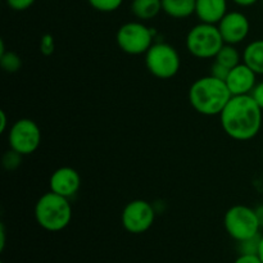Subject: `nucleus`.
<instances>
[{
    "label": "nucleus",
    "instance_id": "f257e3e1",
    "mask_svg": "<svg viewBox=\"0 0 263 263\" xmlns=\"http://www.w3.org/2000/svg\"><path fill=\"white\" fill-rule=\"evenodd\" d=\"M263 109L252 95L231 97L220 115L221 127L229 138L248 141L256 138L262 127Z\"/></svg>",
    "mask_w": 263,
    "mask_h": 263
},
{
    "label": "nucleus",
    "instance_id": "f03ea898",
    "mask_svg": "<svg viewBox=\"0 0 263 263\" xmlns=\"http://www.w3.org/2000/svg\"><path fill=\"white\" fill-rule=\"evenodd\" d=\"M231 97L226 82L211 74L195 80L189 89V102L193 109L208 117L220 116Z\"/></svg>",
    "mask_w": 263,
    "mask_h": 263
},
{
    "label": "nucleus",
    "instance_id": "7ed1b4c3",
    "mask_svg": "<svg viewBox=\"0 0 263 263\" xmlns=\"http://www.w3.org/2000/svg\"><path fill=\"white\" fill-rule=\"evenodd\" d=\"M35 220L41 229L50 233L64 230L71 223L72 205L68 198L50 192L45 193L35 204Z\"/></svg>",
    "mask_w": 263,
    "mask_h": 263
},
{
    "label": "nucleus",
    "instance_id": "20e7f679",
    "mask_svg": "<svg viewBox=\"0 0 263 263\" xmlns=\"http://www.w3.org/2000/svg\"><path fill=\"white\" fill-rule=\"evenodd\" d=\"M185 44L193 57L198 59H211L217 55L225 43L217 25L200 22L190 28Z\"/></svg>",
    "mask_w": 263,
    "mask_h": 263
},
{
    "label": "nucleus",
    "instance_id": "39448f33",
    "mask_svg": "<svg viewBox=\"0 0 263 263\" xmlns=\"http://www.w3.org/2000/svg\"><path fill=\"white\" fill-rule=\"evenodd\" d=\"M145 66L154 77L168 80L179 73L181 59L179 51L171 44L158 41L145 53Z\"/></svg>",
    "mask_w": 263,
    "mask_h": 263
},
{
    "label": "nucleus",
    "instance_id": "423d86ee",
    "mask_svg": "<svg viewBox=\"0 0 263 263\" xmlns=\"http://www.w3.org/2000/svg\"><path fill=\"white\" fill-rule=\"evenodd\" d=\"M154 35L156 32L144 22L131 21L118 28L116 41L123 53L128 55H141L154 44Z\"/></svg>",
    "mask_w": 263,
    "mask_h": 263
},
{
    "label": "nucleus",
    "instance_id": "0eeeda50",
    "mask_svg": "<svg viewBox=\"0 0 263 263\" xmlns=\"http://www.w3.org/2000/svg\"><path fill=\"white\" fill-rule=\"evenodd\" d=\"M223 226L226 233L238 241L246 240L259 234L261 225L257 218L254 208L244 204H236L229 208L223 217Z\"/></svg>",
    "mask_w": 263,
    "mask_h": 263
},
{
    "label": "nucleus",
    "instance_id": "6e6552de",
    "mask_svg": "<svg viewBox=\"0 0 263 263\" xmlns=\"http://www.w3.org/2000/svg\"><path fill=\"white\" fill-rule=\"evenodd\" d=\"M8 143L10 149L22 156L35 153L41 144V130L35 121L21 118L10 126L8 131Z\"/></svg>",
    "mask_w": 263,
    "mask_h": 263
},
{
    "label": "nucleus",
    "instance_id": "1a4fd4ad",
    "mask_svg": "<svg viewBox=\"0 0 263 263\" xmlns=\"http://www.w3.org/2000/svg\"><path fill=\"white\" fill-rule=\"evenodd\" d=\"M156 220V208L144 199L128 202L122 210L121 222L123 229L130 234H144L153 226Z\"/></svg>",
    "mask_w": 263,
    "mask_h": 263
},
{
    "label": "nucleus",
    "instance_id": "9d476101",
    "mask_svg": "<svg viewBox=\"0 0 263 263\" xmlns=\"http://www.w3.org/2000/svg\"><path fill=\"white\" fill-rule=\"evenodd\" d=\"M221 36L225 44L238 45L248 37L251 32V22L244 13L233 10L223 15L222 20L217 23Z\"/></svg>",
    "mask_w": 263,
    "mask_h": 263
},
{
    "label": "nucleus",
    "instance_id": "9b49d317",
    "mask_svg": "<svg viewBox=\"0 0 263 263\" xmlns=\"http://www.w3.org/2000/svg\"><path fill=\"white\" fill-rule=\"evenodd\" d=\"M80 186H81L80 174L68 166L57 168L49 179V187L51 192L68 199L79 193Z\"/></svg>",
    "mask_w": 263,
    "mask_h": 263
},
{
    "label": "nucleus",
    "instance_id": "f8f14e48",
    "mask_svg": "<svg viewBox=\"0 0 263 263\" xmlns=\"http://www.w3.org/2000/svg\"><path fill=\"white\" fill-rule=\"evenodd\" d=\"M257 76L258 74L249 68L246 63L240 64L230 69L225 82L230 90L231 95H251L254 86L257 85Z\"/></svg>",
    "mask_w": 263,
    "mask_h": 263
},
{
    "label": "nucleus",
    "instance_id": "ddd939ff",
    "mask_svg": "<svg viewBox=\"0 0 263 263\" xmlns=\"http://www.w3.org/2000/svg\"><path fill=\"white\" fill-rule=\"evenodd\" d=\"M228 0H197L195 14L203 23L217 25L228 13Z\"/></svg>",
    "mask_w": 263,
    "mask_h": 263
},
{
    "label": "nucleus",
    "instance_id": "4468645a",
    "mask_svg": "<svg viewBox=\"0 0 263 263\" xmlns=\"http://www.w3.org/2000/svg\"><path fill=\"white\" fill-rule=\"evenodd\" d=\"M241 55H243V63L253 69L258 76H263V39L251 41L244 48Z\"/></svg>",
    "mask_w": 263,
    "mask_h": 263
},
{
    "label": "nucleus",
    "instance_id": "2eb2a0df",
    "mask_svg": "<svg viewBox=\"0 0 263 263\" xmlns=\"http://www.w3.org/2000/svg\"><path fill=\"white\" fill-rule=\"evenodd\" d=\"M197 0H162V12L168 17L184 20L195 14Z\"/></svg>",
    "mask_w": 263,
    "mask_h": 263
},
{
    "label": "nucleus",
    "instance_id": "dca6fc26",
    "mask_svg": "<svg viewBox=\"0 0 263 263\" xmlns=\"http://www.w3.org/2000/svg\"><path fill=\"white\" fill-rule=\"evenodd\" d=\"M131 13L141 22L156 18L162 12V0H133Z\"/></svg>",
    "mask_w": 263,
    "mask_h": 263
},
{
    "label": "nucleus",
    "instance_id": "f3484780",
    "mask_svg": "<svg viewBox=\"0 0 263 263\" xmlns=\"http://www.w3.org/2000/svg\"><path fill=\"white\" fill-rule=\"evenodd\" d=\"M215 61L221 63L222 66L228 67L229 69H231L243 62V55L239 53V50L236 49L235 45L223 44L222 48H221L220 51L217 53V55L215 57Z\"/></svg>",
    "mask_w": 263,
    "mask_h": 263
},
{
    "label": "nucleus",
    "instance_id": "a211bd4d",
    "mask_svg": "<svg viewBox=\"0 0 263 263\" xmlns=\"http://www.w3.org/2000/svg\"><path fill=\"white\" fill-rule=\"evenodd\" d=\"M0 66L7 73H15L22 67V59L14 51L7 50L0 54Z\"/></svg>",
    "mask_w": 263,
    "mask_h": 263
},
{
    "label": "nucleus",
    "instance_id": "6ab92c4d",
    "mask_svg": "<svg viewBox=\"0 0 263 263\" xmlns=\"http://www.w3.org/2000/svg\"><path fill=\"white\" fill-rule=\"evenodd\" d=\"M92 9L102 13H112L120 9L123 0H87Z\"/></svg>",
    "mask_w": 263,
    "mask_h": 263
},
{
    "label": "nucleus",
    "instance_id": "aec40b11",
    "mask_svg": "<svg viewBox=\"0 0 263 263\" xmlns=\"http://www.w3.org/2000/svg\"><path fill=\"white\" fill-rule=\"evenodd\" d=\"M261 236V234H258V235L252 236V238L246 239V240L238 241L239 254H258Z\"/></svg>",
    "mask_w": 263,
    "mask_h": 263
},
{
    "label": "nucleus",
    "instance_id": "412c9836",
    "mask_svg": "<svg viewBox=\"0 0 263 263\" xmlns=\"http://www.w3.org/2000/svg\"><path fill=\"white\" fill-rule=\"evenodd\" d=\"M22 154L17 153L13 149H9V151L5 152L2 157V164L7 171H14L22 163Z\"/></svg>",
    "mask_w": 263,
    "mask_h": 263
},
{
    "label": "nucleus",
    "instance_id": "4be33fe9",
    "mask_svg": "<svg viewBox=\"0 0 263 263\" xmlns=\"http://www.w3.org/2000/svg\"><path fill=\"white\" fill-rule=\"evenodd\" d=\"M55 50V43H54V37L50 33H45L40 40V51L43 55L49 57L54 53Z\"/></svg>",
    "mask_w": 263,
    "mask_h": 263
},
{
    "label": "nucleus",
    "instance_id": "5701e85b",
    "mask_svg": "<svg viewBox=\"0 0 263 263\" xmlns=\"http://www.w3.org/2000/svg\"><path fill=\"white\" fill-rule=\"evenodd\" d=\"M7 5L15 12H23L35 4L36 0H5Z\"/></svg>",
    "mask_w": 263,
    "mask_h": 263
},
{
    "label": "nucleus",
    "instance_id": "b1692460",
    "mask_svg": "<svg viewBox=\"0 0 263 263\" xmlns=\"http://www.w3.org/2000/svg\"><path fill=\"white\" fill-rule=\"evenodd\" d=\"M229 72H230V69L228 68V67L222 66L221 63H218V62H213V64L211 66V76L216 77V79H220V80H223L225 81L226 77H228Z\"/></svg>",
    "mask_w": 263,
    "mask_h": 263
},
{
    "label": "nucleus",
    "instance_id": "393cba45",
    "mask_svg": "<svg viewBox=\"0 0 263 263\" xmlns=\"http://www.w3.org/2000/svg\"><path fill=\"white\" fill-rule=\"evenodd\" d=\"M252 97L256 100L257 104L263 109V81L257 82V85L254 86L253 91H252Z\"/></svg>",
    "mask_w": 263,
    "mask_h": 263
},
{
    "label": "nucleus",
    "instance_id": "a878e982",
    "mask_svg": "<svg viewBox=\"0 0 263 263\" xmlns=\"http://www.w3.org/2000/svg\"><path fill=\"white\" fill-rule=\"evenodd\" d=\"M234 263H263L258 254H239Z\"/></svg>",
    "mask_w": 263,
    "mask_h": 263
},
{
    "label": "nucleus",
    "instance_id": "bb28decb",
    "mask_svg": "<svg viewBox=\"0 0 263 263\" xmlns=\"http://www.w3.org/2000/svg\"><path fill=\"white\" fill-rule=\"evenodd\" d=\"M7 115H5L4 110H2V112H0V133H5V131H7Z\"/></svg>",
    "mask_w": 263,
    "mask_h": 263
},
{
    "label": "nucleus",
    "instance_id": "cd10ccee",
    "mask_svg": "<svg viewBox=\"0 0 263 263\" xmlns=\"http://www.w3.org/2000/svg\"><path fill=\"white\" fill-rule=\"evenodd\" d=\"M231 2H234L239 7H252V5H254L259 0H231Z\"/></svg>",
    "mask_w": 263,
    "mask_h": 263
},
{
    "label": "nucleus",
    "instance_id": "c85d7f7f",
    "mask_svg": "<svg viewBox=\"0 0 263 263\" xmlns=\"http://www.w3.org/2000/svg\"><path fill=\"white\" fill-rule=\"evenodd\" d=\"M254 211H256V215L257 218H258L259 225H261V229H263V203L262 204L257 205V207L254 208Z\"/></svg>",
    "mask_w": 263,
    "mask_h": 263
},
{
    "label": "nucleus",
    "instance_id": "c756f323",
    "mask_svg": "<svg viewBox=\"0 0 263 263\" xmlns=\"http://www.w3.org/2000/svg\"><path fill=\"white\" fill-rule=\"evenodd\" d=\"M5 247V229L4 225H0V251H3Z\"/></svg>",
    "mask_w": 263,
    "mask_h": 263
},
{
    "label": "nucleus",
    "instance_id": "7c9ffc66",
    "mask_svg": "<svg viewBox=\"0 0 263 263\" xmlns=\"http://www.w3.org/2000/svg\"><path fill=\"white\" fill-rule=\"evenodd\" d=\"M258 257L263 262V235L261 236V241H259V249H258Z\"/></svg>",
    "mask_w": 263,
    "mask_h": 263
}]
</instances>
